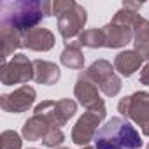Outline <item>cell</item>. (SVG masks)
I'll return each mask as SVG.
<instances>
[{
    "instance_id": "obj_13",
    "label": "cell",
    "mask_w": 149,
    "mask_h": 149,
    "mask_svg": "<svg viewBox=\"0 0 149 149\" xmlns=\"http://www.w3.org/2000/svg\"><path fill=\"white\" fill-rule=\"evenodd\" d=\"M142 61H144L142 56L135 49H126V51H121L114 58V68L121 74L123 77H132L133 74L140 68Z\"/></svg>"
},
{
    "instance_id": "obj_8",
    "label": "cell",
    "mask_w": 149,
    "mask_h": 149,
    "mask_svg": "<svg viewBox=\"0 0 149 149\" xmlns=\"http://www.w3.org/2000/svg\"><path fill=\"white\" fill-rule=\"evenodd\" d=\"M74 95H76L77 102L86 107V111H93V112H107L105 111V104L98 95V86L83 72L76 81L74 86Z\"/></svg>"
},
{
    "instance_id": "obj_15",
    "label": "cell",
    "mask_w": 149,
    "mask_h": 149,
    "mask_svg": "<svg viewBox=\"0 0 149 149\" xmlns=\"http://www.w3.org/2000/svg\"><path fill=\"white\" fill-rule=\"evenodd\" d=\"M0 44H2V60H7L23 44V33L13 26L0 25Z\"/></svg>"
},
{
    "instance_id": "obj_20",
    "label": "cell",
    "mask_w": 149,
    "mask_h": 149,
    "mask_svg": "<svg viewBox=\"0 0 149 149\" xmlns=\"http://www.w3.org/2000/svg\"><path fill=\"white\" fill-rule=\"evenodd\" d=\"M63 140H65V133L61 132V128H54V130H51L40 142H42V146H46V147L58 149V146H61Z\"/></svg>"
},
{
    "instance_id": "obj_10",
    "label": "cell",
    "mask_w": 149,
    "mask_h": 149,
    "mask_svg": "<svg viewBox=\"0 0 149 149\" xmlns=\"http://www.w3.org/2000/svg\"><path fill=\"white\" fill-rule=\"evenodd\" d=\"M104 35H105V47L109 49H118V47H125L126 44L133 42V28L123 23H107L105 26H102Z\"/></svg>"
},
{
    "instance_id": "obj_19",
    "label": "cell",
    "mask_w": 149,
    "mask_h": 149,
    "mask_svg": "<svg viewBox=\"0 0 149 149\" xmlns=\"http://www.w3.org/2000/svg\"><path fill=\"white\" fill-rule=\"evenodd\" d=\"M0 146H2V149H21V135L14 130H6L0 135Z\"/></svg>"
},
{
    "instance_id": "obj_2",
    "label": "cell",
    "mask_w": 149,
    "mask_h": 149,
    "mask_svg": "<svg viewBox=\"0 0 149 149\" xmlns=\"http://www.w3.org/2000/svg\"><path fill=\"white\" fill-rule=\"evenodd\" d=\"M140 133L125 118H111L95 135V149H140Z\"/></svg>"
},
{
    "instance_id": "obj_3",
    "label": "cell",
    "mask_w": 149,
    "mask_h": 149,
    "mask_svg": "<svg viewBox=\"0 0 149 149\" xmlns=\"http://www.w3.org/2000/svg\"><path fill=\"white\" fill-rule=\"evenodd\" d=\"M33 79V61L28 60L23 53H16L9 61L2 60L0 67V81L4 86L26 84Z\"/></svg>"
},
{
    "instance_id": "obj_26",
    "label": "cell",
    "mask_w": 149,
    "mask_h": 149,
    "mask_svg": "<svg viewBox=\"0 0 149 149\" xmlns=\"http://www.w3.org/2000/svg\"><path fill=\"white\" fill-rule=\"evenodd\" d=\"M58 149H68V147H58Z\"/></svg>"
},
{
    "instance_id": "obj_16",
    "label": "cell",
    "mask_w": 149,
    "mask_h": 149,
    "mask_svg": "<svg viewBox=\"0 0 149 149\" xmlns=\"http://www.w3.org/2000/svg\"><path fill=\"white\" fill-rule=\"evenodd\" d=\"M81 47L83 46L79 44V40L67 42L65 49L60 54L61 65L67 67V68H74V70H83L84 68V53H83Z\"/></svg>"
},
{
    "instance_id": "obj_4",
    "label": "cell",
    "mask_w": 149,
    "mask_h": 149,
    "mask_svg": "<svg viewBox=\"0 0 149 149\" xmlns=\"http://www.w3.org/2000/svg\"><path fill=\"white\" fill-rule=\"evenodd\" d=\"M116 68L112 67L111 61L107 60H97L93 61L84 74L98 86V90L105 95V97H116L121 91V79L116 76Z\"/></svg>"
},
{
    "instance_id": "obj_9",
    "label": "cell",
    "mask_w": 149,
    "mask_h": 149,
    "mask_svg": "<svg viewBox=\"0 0 149 149\" xmlns=\"http://www.w3.org/2000/svg\"><path fill=\"white\" fill-rule=\"evenodd\" d=\"M37 98V91L35 88L23 84L18 90H14L13 93H6L0 97V107H2L6 112H13V114H21L26 112L33 102Z\"/></svg>"
},
{
    "instance_id": "obj_23",
    "label": "cell",
    "mask_w": 149,
    "mask_h": 149,
    "mask_svg": "<svg viewBox=\"0 0 149 149\" xmlns=\"http://www.w3.org/2000/svg\"><path fill=\"white\" fill-rule=\"evenodd\" d=\"M142 6H144V2H123V7H125V9H130V11H135V13H137Z\"/></svg>"
},
{
    "instance_id": "obj_6",
    "label": "cell",
    "mask_w": 149,
    "mask_h": 149,
    "mask_svg": "<svg viewBox=\"0 0 149 149\" xmlns=\"http://www.w3.org/2000/svg\"><path fill=\"white\" fill-rule=\"evenodd\" d=\"M107 112H93L86 111L72 128V142L76 146L86 147L91 140H95V135L98 132L100 123L105 119Z\"/></svg>"
},
{
    "instance_id": "obj_14",
    "label": "cell",
    "mask_w": 149,
    "mask_h": 149,
    "mask_svg": "<svg viewBox=\"0 0 149 149\" xmlns=\"http://www.w3.org/2000/svg\"><path fill=\"white\" fill-rule=\"evenodd\" d=\"M133 47L142 60H149V19L142 16L133 23Z\"/></svg>"
},
{
    "instance_id": "obj_24",
    "label": "cell",
    "mask_w": 149,
    "mask_h": 149,
    "mask_svg": "<svg viewBox=\"0 0 149 149\" xmlns=\"http://www.w3.org/2000/svg\"><path fill=\"white\" fill-rule=\"evenodd\" d=\"M142 133H144L146 137H149V123H147V126H146V128L142 130Z\"/></svg>"
},
{
    "instance_id": "obj_18",
    "label": "cell",
    "mask_w": 149,
    "mask_h": 149,
    "mask_svg": "<svg viewBox=\"0 0 149 149\" xmlns=\"http://www.w3.org/2000/svg\"><path fill=\"white\" fill-rule=\"evenodd\" d=\"M79 44L84 46V47H91V49H97V47H105V35H104V30L102 28H90V30H84L81 35H79Z\"/></svg>"
},
{
    "instance_id": "obj_11",
    "label": "cell",
    "mask_w": 149,
    "mask_h": 149,
    "mask_svg": "<svg viewBox=\"0 0 149 149\" xmlns=\"http://www.w3.org/2000/svg\"><path fill=\"white\" fill-rule=\"evenodd\" d=\"M54 46V35L51 30L37 26L23 33V44L21 47H26L30 51H49Z\"/></svg>"
},
{
    "instance_id": "obj_7",
    "label": "cell",
    "mask_w": 149,
    "mask_h": 149,
    "mask_svg": "<svg viewBox=\"0 0 149 149\" xmlns=\"http://www.w3.org/2000/svg\"><path fill=\"white\" fill-rule=\"evenodd\" d=\"M88 21V13L81 4H74L68 11L58 16V32L65 40H70L83 33V28Z\"/></svg>"
},
{
    "instance_id": "obj_22",
    "label": "cell",
    "mask_w": 149,
    "mask_h": 149,
    "mask_svg": "<svg viewBox=\"0 0 149 149\" xmlns=\"http://www.w3.org/2000/svg\"><path fill=\"white\" fill-rule=\"evenodd\" d=\"M140 84H146V86H149V61L142 67V70H140Z\"/></svg>"
},
{
    "instance_id": "obj_21",
    "label": "cell",
    "mask_w": 149,
    "mask_h": 149,
    "mask_svg": "<svg viewBox=\"0 0 149 149\" xmlns=\"http://www.w3.org/2000/svg\"><path fill=\"white\" fill-rule=\"evenodd\" d=\"M74 4V0H56V2H53V16H61L65 11H68Z\"/></svg>"
},
{
    "instance_id": "obj_5",
    "label": "cell",
    "mask_w": 149,
    "mask_h": 149,
    "mask_svg": "<svg viewBox=\"0 0 149 149\" xmlns=\"http://www.w3.org/2000/svg\"><path fill=\"white\" fill-rule=\"evenodd\" d=\"M118 112L121 118L132 119L140 130H144L149 123V93L147 91H135L130 97H125L118 104Z\"/></svg>"
},
{
    "instance_id": "obj_28",
    "label": "cell",
    "mask_w": 149,
    "mask_h": 149,
    "mask_svg": "<svg viewBox=\"0 0 149 149\" xmlns=\"http://www.w3.org/2000/svg\"><path fill=\"white\" fill-rule=\"evenodd\" d=\"M146 149H149V144H147V147H146Z\"/></svg>"
},
{
    "instance_id": "obj_27",
    "label": "cell",
    "mask_w": 149,
    "mask_h": 149,
    "mask_svg": "<svg viewBox=\"0 0 149 149\" xmlns=\"http://www.w3.org/2000/svg\"><path fill=\"white\" fill-rule=\"evenodd\" d=\"M28 149H37V147H28Z\"/></svg>"
},
{
    "instance_id": "obj_25",
    "label": "cell",
    "mask_w": 149,
    "mask_h": 149,
    "mask_svg": "<svg viewBox=\"0 0 149 149\" xmlns=\"http://www.w3.org/2000/svg\"><path fill=\"white\" fill-rule=\"evenodd\" d=\"M81 149H95V147H91V146H86V147H81Z\"/></svg>"
},
{
    "instance_id": "obj_17",
    "label": "cell",
    "mask_w": 149,
    "mask_h": 149,
    "mask_svg": "<svg viewBox=\"0 0 149 149\" xmlns=\"http://www.w3.org/2000/svg\"><path fill=\"white\" fill-rule=\"evenodd\" d=\"M77 112V104L74 102L72 98H61L58 102L53 100V105H51V114L54 118V121L58 123V126H65L70 118Z\"/></svg>"
},
{
    "instance_id": "obj_1",
    "label": "cell",
    "mask_w": 149,
    "mask_h": 149,
    "mask_svg": "<svg viewBox=\"0 0 149 149\" xmlns=\"http://www.w3.org/2000/svg\"><path fill=\"white\" fill-rule=\"evenodd\" d=\"M47 16H53V2L46 0H14L0 4V25L13 26L21 33L37 28Z\"/></svg>"
},
{
    "instance_id": "obj_12",
    "label": "cell",
    "mask_w": 149,
    "mask_h": 149,
    "mask_svg": "<svg viewBox=\"0 0 149 149\" xmlns=\"http://www.w3.org/2000/svg\"><path fill=\"white\" fill-rule=\"evenodd\" d=\"M61 77V70L56 63L47 60H33V81L39 84H56Z\"/></svg>"
}]
</instances>
